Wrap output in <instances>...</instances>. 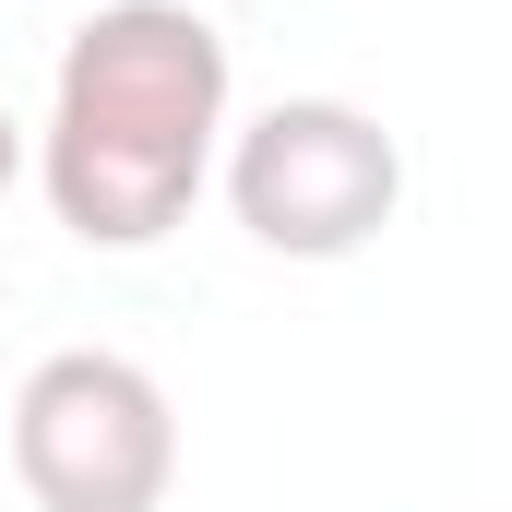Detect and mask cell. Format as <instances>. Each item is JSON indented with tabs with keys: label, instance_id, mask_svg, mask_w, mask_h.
Here are the masks:
<instances>
[{
	"label": "cell",
	"instance_id": "3957f363",
	"mask_svg": "<svg viewBox=\"0 0 512 512\" xmlns=\"http://www.w3.org/2000/svg\"><path fill=\"white\" fill-rule=\"evenodd\" d=\"M393 191H405V155L370 108H334V96H286L274 120H251L239 167H227V203L262 251L286 262H334L358 239H382Z\"/></svg>",
	"mask_w": 512,
	"mask_h": 512
},
{
	"label": "cell",
	"instance_id": "6da1fadb",
	"mask_svg": "<svg viewBox=\"0 0 512 512\" xmlns=\"http://www.w3.org/2000/svg\"><path fill=\"white\" fill-rule=\"evenodd\" d=\"M215 120H227V36L179 0H108L60 48V120H48L60 227L96 251L167 239L203 191Z\"/></svg>",
	"mask_w": 512,
	"mask_h": 512
},
{
	"label": "cell",
	"instance_id": "277c9868",
	"mask_svg": "<svg viewBox=\"0 0 512 512\" xmlns=\"http://www.w3.org/2000/svg\"><path fill=\"white\" fill-rule=\"evenodd\" d=\"M12 167H24V131H12V108H0V191H12Z\"/></svg>",
	"mask_w": 512,
	"mask_h": 512
},
{
	"label": "cell",
	"instance_id": "7a4b0ae2",
	"mask_svg": "<svg viewBox=\"0 0 512 512\" xmlns=\"http://www.w3.org/2000/svg\"><path fill=\"white\" fill-rule=\"evenodd\" d=\"M12 465L36 512H155L179 477V417L131 358L72 346L12 393Z\"/></svg>",
	"mask_w": 512,
	"mask_h": 512
}]
</instances>
